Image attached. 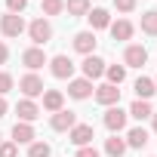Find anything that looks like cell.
Masks as SVG:
<instances>
[{
    "label": "cell",
    "mask_w": 157,
    "mask_h": 157,
    "mask_svg": "<svg viewBox=\"0 0 157 157\" xmlns=\"http://www.w3.org/2000/svg\"><path fill=\"white\" fill-rule=\"evenodd\" d=\"M28 37H31V43L34 46H43V43H49L52 40V25H49V19H34L31 25H28Z\"/></svg>",
    "instance_id": "obj_1"
},
{
    "label": "cell",
    "mask_w": 157,
    "mask_h": 157,
    "mask_svg": "<svg viewBox=\"0 0 157 157\" xmlns=\"http://www.w3.org/2000/svg\"><path fill=\"white\" fill-rule=\"evenodd\" d=\"M93 139H96L93 123H77V126L68 129V142H71L74 148H86V145H93Z\"/></svg>",
    "instance_id": "obj_2"
},
{
    "label": "cell",
    "mask_w": 157,
    "mask_h": 157,
    "mask_svg": "<svg viewBox=\"0 0 157 157\" xmlns=\"http://www.w3.org/2000/svg\"><path fill=\"white\" fill-rule=\"evenodd\" d=\"M19 90H22V96H25V99H37V96H43V93H46L43 77H40V74H34V71H28L22 80H19Z\"/></svg>",
    "instance_id": "obj_3"
},
{
    "label": "cell",
    "mask_w": 157,
    "mask_h": 157,
    "mask_svg": "<svg viewBox=\"0 0 157 157\" xmlns=\"http://www.w3.org/2000/svg\"><path fill=\"white\" fill-rule=\"evenodd\" d=\"M25 31H28V25H25L22 16H16V13L0 16V34H3V37H22Z\"/></svg>",
    "instance_id": "obj_4"
},
{
    "label": "cell",
    "mask_w": 157,
    "mask_h": 157,
    "mask_svg": "<svg viewBox=\"0 0 157 157\" xmlns=\"http://www.w3.org/2000/svg\"><path fill=\"white\" fill-rule=\"evenodd\" d=\"M74 62L68 59V56H52L49 59V74L56 77V80H71V77H74Z\"/></svg>",
    "instance_id": "obj_5"
},
{
    "label": "cell",
    "mask_w": 157,
    "mask_h": 157,
    "mask_svg": "<svg viewBox=\"0 0 157 157\" xmlns=\"http://www.w3.org/2000/svg\"><path fill=\"white\" fill-rule=\"evenodd\" d=\"M22 65H25L28 71H34V74H37L43 65H49V56L43 52V46H28V49L22 52Z\"/></svg>",
    "instance_id": "obj_6"
},
{
    "label": "cell",
    "mask_w": 157,
    "mask_h": 157,
    "mask_svg": "<svg viewBox=\"0 0 157 157\" xmlns=\"http://www.w3.org/2000/svg\"><path fill=\"white\" fill-rule=\"evenodd\" d=\"M126 117H129V114H126V111H123L120 105H111V108L105 111L102 123H105V126H108V129H111V132L117 136V132H123V129H126Z\"/></svg>",
    "instance_id": "obj_7"
},
{
    "label": "cell",
    "mask_w": 157,
    "mask_h": 157,
    "mask_svg": "<svg viewBox=\"0 0 157 157\" xmlns=\"http://www.w3.org/2000/svg\"><path fill=\"white\" fill-rule=\"evenodd\" d=\"M93 93H96V86H93V80H86V77H71V80H68V96L77 99V102L90 99Z\"/></svg>",
    "instance_id": "obj_8"
},
{
    "label": "cell",
    "mask_w": 157,
    "mask_h": 157,
    "mask_svg": "<svg viewBox=\"0 0 157 157\" xmlns=\"http://www.w3.org/2000/svg\"><path fill=\"white\" fill-rule=\"evenodd\" d=\"M123 65H126V68H142V65H148V49H145L142 43H129V46L123 49Z\"/></svg>",
    "instance_id": "obj_9"
},
{
    "label": "cell",
    "mask_w": 157,
    "mask_h": 157,
    "mask_svg": "<svg viewBox=\"0 0 157 157\" xmlns=\"http://www.w3.org/2000/svg\"><path fill=\"white\" fill-rule=\"evenodd\" d=\"M80 71H83L86 80H99V77H105V59H99L96 52H93V56H83Z\"/></svg>",
    "instance_id": "obj_10"
},
{
    "label": "cell",
    "mask_w": 157,
    "mask_h": 157,
    "mask_svg": "<svg viewBox=\"0 0 157 157\" xmlns=\"http://www.w3.org/2000/svg\"><path fill=\"white\" fill-rule=\"evenodd\" d=\"M96 102L99 105H105V108H111V105H117L120 102V86H114V83H102V86H96Z\"/></svg>",
    "instance_id": "obj_11"
},
{
    "label": "cell",
    "mask_w": 157,
    "mask_h": 157,
    "mask_svg": "<svg viewBox=\"0 0 157 157\" xmlns=\"http://www.w3.org/2000/svg\"><path fill=\"white\" fill-rule=\"evenodd\" d=\"M96 31H77L74 34V49L80 52V56H93L96 52Z\"/></svg>",
    "instance_id": "obj_12"
},
{
    "label": "cell",
    "mask_w": 157,
    "mask_h": 157,
    "mask_svg": "<svg viewBox=\"0 0 157 157\" xmlns=\"http://www.w3.org/2000/svg\"><path fill=\"white\" fill-rule=\"evenodd\" d=\"M49 126H52L56 132H68L71 126H77V114H74V111H65V108H62V111H56V114L49 117Z\"/></svg>",
    "instance_id": "obj_13"
},
{
    "label": "cell",
    "mask_w": 157,
    "mask_h": 157,
    "mask_svg": "<svg viewBox=\"0 0 157 157\" xmlns=\"http://www.w3.org/2000/svg\"><path fill=\"white\" fill-rule=\"evenodd\" d=\"M16 114H19V123H34V120L40 117V108H37L34 99H22V102L16 105Z\"/></svg>",
    "instance_id": "obj_14"
},
{
    "label": "cell",
    "mask_w": 157,
    "mask_h": 157,
    "mask_svg": "<svg viewBox=\"0 0 157 157\" xmlns=\"http://www.w3.org/2000/svg\"><path fill=\"white\" fill-rule=\"evenodd\" d=\"M86 22H90V31H102V28L111 25V13L102 10V6H93V10L86 13Z\"/></svg>",
    "instance_id": "obj_15"
},
{
    "label": "cell",
    "mask_w": 157,
    "mask_h": 157,
    "mask_svg": "<svg viewBox=\"0 0 157 157\" xmlns=\"http://www.w3.org/2000/svg\"><path fill=\"white\" fill-rule=\"evenodd\" d=\"M62 108H65V93H62V90H46V93H43V111L56 114V111H62Z\"/></svg>",
    "instance_id": "obj_16"
},
{
    "label": "cell",
    "mask_w": 157,
    "mask_h": 157,
    "mask_svg": "<svg viewBox=\"0 0 157 157\" xmlns=\"http://www.w3.org/2000/svg\"><path fill=\"white\" fill-rule=\"evenodd\" d=\"M132 90H136V99H145V102H151V96L157 93V86H154V77H136Z\"/></svg>",
    "instance_id": "obj_17"
},
{
    "label": "cell",
    "mask_w": 157,
    "mask_h": 157,
    "mask_svg": "<svg viewBox=\"0 0 157 157\" xmlns=\"http://www.w3.org/2000/svg\"><path fill=\"white\" fill-rule=\"evenodd\" d=\"M108 31H111V37H114V40H129L136 28H132V22H129V19H117V22H111V25H108Z\"/></svg>",
    "instance_id": "obj_18"
},
{
    "label": "cell",
    "mask_w": 157,
    "mask_h": 157,
    "mask_svg": "<svg viewBox=\"0 0 157 157\" xmlns=\"http://www.w3.org/2000/svg\"><path fill=\"white\" fill-rule=\"evenodd\" d=\"M34 139H37V132H34L31 123H16V126H13V142H16V145H31Z\"/></svg>",
    "instance_id": "obj_19"
},
{
    "label": "cell",
    "mask_w": 157,
    "mask_h": 157,
    "mask_svg": "<svg viewBox=\"0 0 157 157\" xmlns=\"http://www.w3.org/2000/svg\"><path fill=\"white\" fill-rule=\"evenodd\" d=\"M151 139H148V129L145 126H132L129 132H126V148H145Z\"/></svg>",
    "instance_id": "obj_20"
},
{
    "label": "cell",
    "mask_w": 157,
    "mask_h": 157,
    "mask_svg": "<svg viewBox=\"0 0 157 157\" xmlns=\"http://www.w3.org/2000/svg\"><path fill=\"white\" fill-rule=\"evenodd\" d=\"M129 148H126V139H120V136H114L111 132V139H105V154L108 157H123Z\"/></svg>",
    "instance_id": "obj_21"
},
{
    "label": "cell",
    "mask_w": 157,
    "mask_h": 157,
    "mask_svg": "<svg viewBox=\"0 0 157 157\" xmlns=\"http://www.w3.org/2000/svg\"><path fill=\"white\" fill-rule=\"evenodd\" d=\"M129 117H136V120H148L151 114H154V108H151V102H145V99H136L132 105H129V111H126Z\"/></svg>",
    "instance_id": "obj_22"
},
{
    "label": "cell",
    "mask_w": 157,
    "mask_h": 157,
    "mask_svg": "<svg viewBox=\"0 0 157 157\" xmlns=\"http://www.w3.org/2000/svg\"><path fill=\"white\" fill-rule=\"evenodd\" d=\"M93 6H90V0H65V13L71 16V19H80V16H86Z\"/></svg>",
    "instance_id": "obj_23"
},
{
    "label": "cell",
    "mask_w": 157,
    "mask_h": 157,
    "mask_svg": "<svg viewBox=\"0 0 157 157\" xmlns=\"http://www.w3.org/2000/svg\"><path fill=\"white\" fill-rule=\"evenodd\" d=\"M105 77H108V83L120 86L126 80V65H105Z\"/></svg>",
    "instance_id": "obj_24"
},
{
    "label": "cell",
    "mask_w": 157,
    "mask_h": 157,
    "mask_svg": "<svg viewBox=\"0 0 157 157\" xmlns=\"http://www.w3.org/2000/svg\"><path fill=\"white\" fill-rule=\"evenodd\" d=\"M142 31H145V34H151V37H157V10L142 13Z\"/></svg>",
    "instance_id": "obj_25"
},
{
    "label": "cell",
    "mask_w": 157,
    "mask_h": 157,
    "mask_svg": "<svg viewBox=\"0 0 157 157\" xmlns=\"http://www.w3.org/2000/svg\"><path fill=\"white\" fill-rule=\"evenodd\" d=\"M40 10H43V19L59 16V13H65V0H40Z\"/></svg>",
    "instance_id": "obj_26"
},
{
    "label": "cell",
    "mask_w": 157,
    "mask_h": 157,
    "mask_svg": "<svg viewBox=\"0 0 157 157\" xmlns=\"http://www.w3.org/2000/svg\"><path fill=\"white\" fill-rule=\"evenodd\" d=\"M49 154H52L49 142H31L28 145V157H49Z\"/></svg>",
    "instance_id": "obj_27"
},
{
    "label": "cell",
    "mask_w": 157,
    "mask_h": 157,
    "mask_svg": "<svg viewBox=\"0 0 157 157\" xmlns=\"http://www.w3.org/2000/svg\"><path fill=\"white\" fill-rule=\"evenodd\" d=\"M13 86H16L13 74H10V71H0V96H6V93H10Z\"/></svg>",
    "instance_id": "obj_28"
},
{
    "label": "cell",
    "mask_w": 157,
    "mask_h": 157,
    "mask_svg": "<svg viewBox=\"0 0 157 157\" xmlns=\"http://www.w3.org/2000/svg\"><path fill=\"white\" fill-rule=\"evenodd\" d=\"M0 157H19V145L16 142H0Z\"/></svg>",
    "instance_id": "obj_29"
},
{
    "label": "cell",
    "mask_w": 157,
    "mask_h": 157,
    "mask_svg": "<svg viewBox=\"0 0 157 157\" xmlns=\"http://www.w3.org/2000/svg\"><path fill=\"white\" fill-rule=\"evenodd\" d=\"M25 6H28V0H6V13L22 16V13H25Z\"/></svg>",
    "instance_id": "obj_30"
},
{
    "label": "cell",
    "mask_w": 157,
    "mask_h": 157,
    "mask_svg": "<svg viewBox=\"0 0 157 157\" xmlns=\"http://www.w3.org/2000/svg\"><path fill=\"white\" fill-rule=\"evenodd\" d=\"M114 6H117V13H132L136 0H114Z\"/></svg>",
    "instance_id": "obj_31"
},
{
    "label": "cell",
    "mask_w": 157,
    "mask_h": 157,
    "mask_svg": "<svg viewBox=\"0 0 157 157\" xmlns=\"http://www.w3.org/2000/svg\"><path fill=\"white\" fill-rule=\"evenodd\" d=\"M74 157H102V154H99L93 145H86V148H77V154H74Z\"/></svg>",
    "instance_id": "obj_32"
},
{
    "label": "cell",
    "mask_w": 157,
    "mask_h": 157,
    "mask_svg": "<svg viewBox=\"0 0 157 157\" xmlns=\"http://www.w3.org/2000/svg\"><path fill=\"white\" fill-rule=\"evenodd\" d=\"M6 59H10V49H6L3 40H0V65H6Z\"/></svg>",
    "instance_id": "obj_33"
},
{
    "label": "cell",
    "mask_w": 157,
    "mask_h": 157,
    "mask_svg": "<svg viewBox=\"0 0 157 157\" xmlns=\"http://www.w3.org/2000/svg\"><path fill=\"white\" fill-rule=\"evenodd\" d=\"M6 111H10V105H6V99L0 96V117H6Z\"/></svg>",
    "instance_id": "obj_34"
},
{
    "label": "cell",
    "mask_w": 157,
    "mask_h": 157,
    "mask_svg": "<svg viewBox=\"0 0 157 157\" xmlns=\"http://www.w3.org/2000/svg\"><path fill=\"white\" fill-rule=\"evenodd\" d=\"M151 126H154V132H157V111L151 114Z\"/></svg>",
    "instance_id": "obj_35"
},
{
    "label": "cell",
    "mask_w": 157,
    "mask_h": 157,
    "mask_svg": "<svg viewBox=\"0 0 157 157\" xmlns=\"http://www.w3.org/2000/svg\"><path fill=\"white\" fill-rule=\"evenodd\" d=\"M154 86H157V77H154Z\"/></svg>",
    "instance_id": "obj_36"
},
{
    "label": "cell",
    "mask_w": 157,
    "mask_h": 157,
    "mask_svg": "<svg viewBox=\"0 0 157 157\" xmlns=\"http://www.w3.org/2000/svg\"><path fill=\"white\" fill-rule=\"evenodd\" d=\"M0 142H3V136H0Z\"/></svg>",
    "instance_id": "obj_37"
}]
</instances>
